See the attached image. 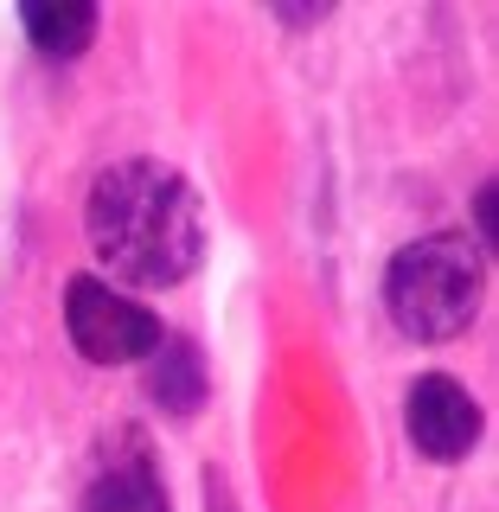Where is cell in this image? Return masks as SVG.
Returning <instances> with one entry per match:
<instances>
[{"label":"cell","mask_w":499,"mask_h":512,"mask_svg":"<svg viewBox=\"0 0 499 512\" xmlns=\"http://www.w3.org/2000/svg\"><path fill=\"white\" fill-rule=\"evenodd\" d=\"M480 429H487V416H480V397L468 391L461 378L448 372H423L404 391V436L423 461H436V468H455V461L474 455Z\"/></svg>","instance_id":"5b68a950"},{"label":"cell","mask_w":499,"mask_h":512,"mask_svg":"<svg viewBox=\"0 0 499 512\" xmlns=\"http://www.w3.org/2000/svg\"><path fill=\"white\" fill-rule=\"evenodd\" d=\"M487 256L468 231H423L384 263V314L416 346H448L474 327Z\"/></svg>","instance_id":"7a4b0ae2"},{"label":"cell","mask_w":499,"mask_h":512,"mask_svg":"<svg viewBox=\"0 0 499 512\" xmlns=\"http://www.w3.org/2000/svg\"><path fill=\"white\" fill-rule=\"evenodd\" d=\"M77 512H173V493L160 480L154 442L141 429H109L90 455L84 493H77Z\"/></svg>","instance_id":"277c9868"},{"label":"cell","mask_w":499,"mask_h":512,"mask_svg":"<svg viewBox=\"0 0 499 512\" xmlns=\"http://www.w3.org/2000/svg\"><path fill=\"white\" fill-rule=\"evenodd\" d=\"M64 333H71L77 359L90 365H148L167 327H160L154 308H141L135 295H122L116 282L103 276H71L64 282Z\"/></svg>","instance_id":"3957f363"},{"label":"cell","mask_w":499,"mask_h":512,"mask_svg":"<svg viewBox=\"0 0 499 512\" xmlns=\"http://www.w3.org/2000/svg\"><path fill=\"white\" fill-rule=\"evenodd\" d=\"M141 391H148V404L167 416V423H192V416L205 410V397H212V365H205L199 340L167 333L160 352L141 365Z\"/></svg>","instance_id":"8992f818"},{"label":"cell","mask_w":499,"mask_h":512,"mask_svg":"<svg viewBox=\"0 0 499 512\" xmlns=\"http://www.w3.org/2000/svg\"><path fill=\"white\" fill-rule=\"evenodd\" d=\"M84 231L96 263L122 288H180L205 263V199L180 167L154 154L109 160L84 192Z\"/></svg>","instance_id":"6da1fadb"},{"label":"cell","mask_w":499,"mask_h":512,"mask_svg":"<svg viewBox=\"0 0 499 512\" xmlns=\"http://www.w3.org/2000/svg\"><path fill=\"white\" fill-rule=\"evenodd\" d=\"M474 244H480V256H493L499 250V192H493V180H480L474 186Z\"/></svg>","instance_id":"ba28073f"},{"label":"cell","mask_w":499,"mask_h":512,"mask_svg":"<svg viewBox=\"0 0 499 512\" xmlns=\"http://www.w3.org/2000/svg\"><path fill=\"white\" fill-rule=\"evenodd\" d=\"M20 26H26V39H32V52H39V58L71 64V58H84L90 45H96L103 13H96L90 0H58V7L32 0V7H20Z\"/></svg>","instance_id":"52a82bcc"},{"label":"cell","mask_w":499,"mask_h":512,"mask_svg":"<svg viewBox=\"0 0 499 512\" xmlns=\"http://www.w3.org/2000/svg\"><path fill=\"white\" fill-rule=\"evenodd\" d=\"M276 20L282 26H320V20H327V7H276Z\"/></svg>","instance_id":"9c48e42d"}]
</instances>
